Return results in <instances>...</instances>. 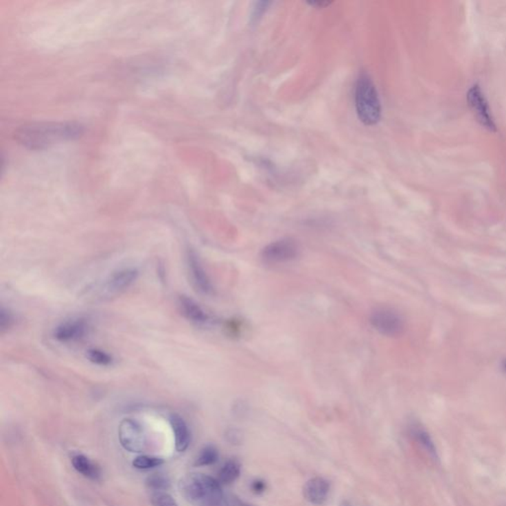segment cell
<instances>
[{"instance_id":"1","label":"cell","mask_w":506,"mask_h":506,"mask_svg":"<svg viewBox=\"0 0 506 506\" xmlns=\"http://www.w3.org/2000/svg\"><path fill=\"white\" fill-rule=\"evenodd\" d=\"M82 133L83 127L78 123H33L20 128L15 139L25 148L43 150L56 143L80 138Z\"/></svg>"},{"instance_id":"2","label":"cell","mask_w":506,"mask_h":506,"mask_svg":"<svg viewBox=\"0 0 506 506\" xmlns=\"http://www.w3.org/2000/svg\"><path fill=\"white\" fill-rule=\"evenodd\" d=\"M181 496L194 506H227L219 481L200 473L185 474L179 481Z\"/></svg>"},{"instance_id":"3","label":"cell","mask_w":506,"mask_h":506,"mask_svg":"<svg viewBox=\"0 0 506 506\" xmlns=\"http://www.w3.org/2000/svg\"><path fill=\"white\" fill-rule=\"evenodd\" d=\"M355 108L364 125L375 126L381 121L382 105L379 94L369 73L362 71L355 85Z\"/></svg>"},{"instance_id":"4","label":"cell","mask_w":506,"mask_h":506,"mask_svg":"<svg viewBox=\"0 0 506 506\" xmlns=\"http://www.w3.org/2000/svg\"><path fill=\"white\" fill-rule=\"evenodd\" d=\"M370 323L380 334L387 337H399L406 330V319L393 308H377L371 314Z\"/></svg>"},{"instance_id":"5","label":"cell","mask_w":506,"mask_h":506,"mask_svg":"<svg viewBox=\"0 0 506 506\" xmlns=\"http://www.w3.org/2000/svg\"><path fill=\"white\" fill-rule=\"evenodd\" d=\"M119 440L124 449L132 453H141L148 449V436L137 420L126 418L119 425Z\"/></svg>"},{"instance_id":"6","label":"cell","mask_w":506,"mask_h":506,"mask_svg":"<svg viewBox=\"0 0 506 506\" xmlns=\"http://www.w3.org/2000/svg\"><path fill=\"white\" fill-rule=\"evenodd\" d=\"M300 254V245L293 238H281L262 249L263 262L268 264H283L296 260Z\"/></svg>"},{"instance_id":"7","label":"cell","mask_w":506,"mask_h":506,"mask_svg":"<svg viewBox=\"0 0 506 506\" xmlns=\"http://www.w3.org/2000/svg\"><path fill=\"white\" fill-rule=\"evenodd\" d=\"M467 99L468 104L481 125L490 132H496V121L482 87L479 84H474L468 91Z\"/></svg>"},{"instance_id":"8","label":"cell","mask_w":506,"mask_h":506,"mask_svg":"<svg viewBox=\"0 0 506 506\" xmlns=\"http://www.w3.org/2000/svg\"><path fill=\"white\" fill-rule=\"evenodd\" d=\"M328 492L330 483L321 476L310 479L303 487V498L314 505H323L327 501Z\"/></svg>"},{"instance_id":"9","label":"cell","mask_w":506,"mask_h":506,"mask_svg":"<svg viewBox=\"0 0 506 506\" xmlns=\"http://www.w3.org/2000/svg\"><path fill=\"white\" fill-rule=\"evenodd\" d=\"M409 433L411 439L415 441L420 450L426 454L427 457L434 462L438 460L437 450H436L433 438L422 424L413 422L409 425Z\"/></svg>"},{"instance_id":"10","label":"cell","mask_w":506,"mask_h":506,"mask_svg":"<svg viewBox=\"0 0 506 506\" xmlns=\"http://www.w3.org/2000/svg\"><path fill=\"white\" fill-rule=\"evenodd\" d=\"M89 325L83 319H73L58 325L54 332L56 338L62 343H71L82 338L87 334Z\"/></svg>"},{"instance_id":"11","label":"cell","mask_w":506,"mask_h":506,"mask_svg":"<svg viewBox=\"0 0 506 506\" xmlns=\"http://www.w3.org/2000/svg\"><path fill=\"white\" fill-rule=\"evenodd\" d=\"M138 277V271L134 268L119 270L108 279L104 287V293L116 295L128 289Z\"/></svg>"},{"instance_id":"12","label":"cell","mask_w":506,"mask_h":506,"mask_svg":"<svg viewBox=\"0 0 506 506\" xmlns=\"http://www.w3.org/2000/svg\"><path fill=\"white\" fill-rule=\"evenodd\" d=\"M188 265L193 282L196 285L198 289L203 292L204 294L212 293L213 287L210 279H209L206 271L202 266L199 258L192 251L188 253Z\"/></svg>"},{"instance_id":"13","label":"cell","mask_w":506,"mask_h":506,"mask_svg":"<svg viewBox=\"0 0 506 506\" xmlns=\"http://www.w3.org/2000/svg\"><path fill=\"white\" fill-rule=\"evenodd\" d=\"M170 422L174 434L175 448L179 452L186 451L191 443V431L187 424L179 415H170Z\"/></svg>"},{"instance_id":"14","label":"cell","mask_w":506,"mask_h":506,"mask_svg":"<svg viewBox=\"0 0 506 506\" xmlns=\"http://www.w3.org/2000/svg\"><path fill=\"white\" fill-rule=\"evenodd\" d=\"M179 307L182 314L192 323L205 325L210 321L209 314L192 299H189L185 296L180 297Z\"/></svg>"},{"instance_id":"15","label":"cell","mask_w":506,"mask_h":506,"mask_svg":"<svg viewBox=\"0 0 506 506\" xmlns=\"http://www.w3.org/2000/svg\"><path fill=\"white\" fill-rule=\"evenodd\" d=\"M71 464H73L76 471L82 474L85 478L94 481V482L101 480L102 471H101L100 467L87 456L82 455V454H76L71 458Z\"/></svg>"},{"instance_id":"16","label":"cell","mask_w":506,"mask_h":506,"mask_svg":"<svg viewBox=\"0 0 506 506\" xmlns=\"http://www.w3.org/2000/svg\"><path fill=\"white\" fill-rule=\"evenodd\" d=\"M240 471H242V465L240 462L235 459H231L220 468L217 480L219 481L220 485H231L238 480Z\"/></svg>"},{"instance_id":"17","label":"cell","mask_w":506,"mask_h":506,"mask_svg":"<svg viewBox=\"0 0 506 506\" xmlns=\"http://www.w3.org/2000/svg\"><path fill=\"white\" fill-rule=\"evenodd\" d=\"M219 450L214 445H207L200 451L199 455L195 461L196 467H207L216 464L219 460Z\"/></svg>"},{"instance_id":"18","label":"cell","mask_w":506,"mask_h":506,"mask_svg":"<svg viewBox=\"0 0 506 506\" xmlns=\"http://www.w3.org/2000/svg\"><path fill=\"white\" fill-rule=\"evenodd\" d=\"M148 489L152 492H161L170 487V480L165 474L157 473L150 474L146 481Z\"/></svg>"},{"instance_id":"19","label":"cell","mask_w":506,"mask_h":506,"mask_svg":"<svg viewBox=\"0 0 506 506\" xmlns=\"http://www.w3.org/2000/svg\"><path fill=\"white\" fill-rule=\"evenodd\" d=\"M163 463V458L154 457V456L141 455L134 459L133 465L139 470H150L159 467Z\"/></svg>"},{"instance_id":"20","label":"cell","mask_w":506,"mask_h":506,"mask_svg":"<svg viewBox=\"0 0 506 506\" xmlns=\"http://www.w3.org/2000/svg\"><path fill=\"white\" fill-rule=\"evenodd\" d=\"M87 358L92 363L97 364V365L100 366L111 365L112 362H113V358L108 353L99 349H89L87 352Z\"/></svg>"},{"instance_id":"21","label":"cell","mask_w":506,"mask_h":506,"mask_svg":"<svg viewBox=\"0 0 506 506\" xmlns=\"http://www.w3.org/2000/svg\"><path fill=\"white\" fill-rule=\"evenodd\" d=\"M150 501L152 506H179L175 499L164 492H152Z\"/></svg>"},{"instance_id":"22","label":"cell","mask_w":506,"mask_h":506,"mask_svg":"<svg viewBox=\"0 0 506 506\" xmlns=\"http://www.w3.org/2000/svg\"><path fill=\"white\" fill-rule=\"evenodd\" d=\"M13 323H14V319H13L12 314L8 310L2 309L1 314H0V327H1L2 332L12 327Z\"/></svg>"},{"instance_id":"23","label":"cell","mask_w":506,"mask_h":506,"mask_svg":"<svg viewBox=\"0 0 506 506\" xmlns=\"http://www.w3.org/2000/svg\"><path fill=\"white\" fill-rule=\"evenodd\" d=\"M251 490H253V492H255V494H262V492H264L265 490H266V483H265L264 481L262 480L253 481V483H251Z\"/></svg>"},{"instance_id":"24","label":"cell","mask_w":506,"mask_h":506,"mask_svg":"<svg viewBox=\"0 0 506 506\" xmlns=\"http://www.w3.org/2000/svg\"><path fill=\"white\" fill-rule=\"evenodd\" d=\"M309 4L312 6H314V8H327V6L330 5V4H332V2L328 1H314V2H309Z\"/></svg>"},{"instance_id":"25","label":"cell","mask_w":506,"mask_h":506,"mask_svg":"<svg viewBox=\"0 0 506 506\" xmlns=\"http://www.w3.org/2000/svg\"><path fill=\"white\" fill-rule=\"evenodd\" d=\"M501 370L506 375V358L503 359V362H501Z\"/></svg>"},{"instance_id":"26","label":"cell","mask_w":506,"mask_h":506,"mask_svg":"<svg viewBox=\"0 0 506 506\" xmlns=\"http://www.w3.org/2000/svg\"><path fill=\"white\" fill-rule=\"evenodd\" d=\"M341 506H352L349 505V503H347V501H343V505Z\"/></svg>"}]
</instances>
